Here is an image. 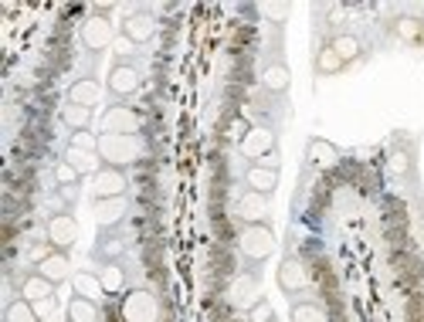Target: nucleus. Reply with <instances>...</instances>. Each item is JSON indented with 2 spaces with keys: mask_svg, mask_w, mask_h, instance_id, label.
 I'll use <instances>...</instances> for the list:
<instances>
[{
  "mask_svg": "<svg viewBox=\"0 0 424 322\" xmlns=\"http://www.w3.org/2000/svg\"><path fill=\"white\" fill-rule=\"evenodd\" d=\"M248 322H275V312H271V302H255L248 309Z\"/></svg>",
  "mask_w": 424,
  "mask_h": 322,
  "instance_id": "obj_33",
  "label": "nucleus"
},
{
  "mask_svg": "<svg viewBox=\"0 0 424 322\" xmlns=\"http://www.w3.org/2000/svg\"><path fill=\"white\" fill-rule=\"evenodd\" d=\"M316 71H319V75H336V71H343V58L333 51V44L323 48V51L316 55Z\"/></svg>",
  "mask_w": 424,
  "mask_h": 322,
  "instance_id": "obj_27",
  "label": "nucleus"
},
{
  "mask_svg": "<svg viewBox=\"0 0 424 322\" xmlns=\"http://www.w3.org/2000/svg\"><path fill=\"white\" fill-rule=\"evenodd\" d=\"M133 48L136 44L129 41V38H119V41H115V55H133Z\"/></svg>",
  "mask_w": 424,
  "mask_h": 322,
  "instance_id": "obj_38",
  "label": "nucleus"
},
{
  "mask_svg": "<svg viewBox=\"0 0 424 322\" xmlns=\"http://www.w3.org/2000/svg\"><path fill=\"white\" fill-rule=\"evenodd\" d=\"M71 146L75 150H85V153H99V139L92 136L89 129L85 132H71Z\"/></svg>",
  "mask_w": 424,
  "mask_h": 322,
  "instance_id": "obj_34",
  "label": "nucleus"
},
{
  "mask_svg": "<svg viewBox=\"0 0 424 322\" xmlns=\"http://www.w3.org/2000/svg\"><path fill=\"white\" fill-rule=\"evenodd\" d=\"M333 51L343 58V64H346L360 55V41L353 38V34H339V38H333Z\"/></svg>",
  "mask_w": 424,
  "mask_h": 322,
  "instance_id": "obj_29",
  "label": "nucleus"
},
{
  "mask_svg": "<svg viewBox=\"0 0 424 322\" xmlns=\"http://www.w3.org/2000/svg\"><path fill=\"white\" fill-rule=\"evenodd\" d=\"M99 95H102V88L99 82H92V78H78V82H71L68 88V102H75V106H95L99 102Z\"/></svg>",
  "mask_w": 424,
  "mask_h": 322,
  "instance_id": "obj_18",
  "label": "nucleus"
},
{
  "mask_svg": "<svg viewBox=\"0 0 424 322\" xmlns=\"http://www.w3.org/2000/svg\"><path fill=\"white\" fill-rule=\"evenodd\" d=\"M82 44L89 51H106L109 44H115V27H112L109 18L95 14V18H89V21L82 24Z\"/></svg>",
  "mask_w": 424,
  "mask_h": 322,
  "instance_id": "obj_4",
  "label": "nucleus"
},
{
  "mask_svg": "<svg viewBox=\"0 0 424 322\" xmlns=\"http://www.w3.org/2000/svg\"><path fill=\"white\" fill-rule=\"evenodd\" d=\"M157 316H160L157 299L150 292H143V288L129 292L126 302H122V319L126 322H157Z\"/></svg>",
  "mask_w": 424,
  "mask_h": 322,
  "instance_id": "obj_3",
  "label": "nucleus"
},
{
  "mask_svg": "<svg viewBox=\"0 0 424 322\" xmlns=\"http://www.w3.org/2000/svg\"><path fill=\"white\" fill-rule=\"evenodd\" d=\"M241 251L251 261H265L275 251V234L268 231L265 224H248L245 234H241Z\"/></svg>",
  "mask_w": 424,
  "mask_h": 322,
  "instance_id": "obj_2",
  "label": "nucleus"
},
{
  "mask_svg": "<svg viewBox=\"0 0 424 322\" xmlns=\"http://www.w3.org/2000/svg\"><path fill=\"white\" fill-rule=\"evenodd\" d=\"M71 288H75V295H82V299H89V302H99L106 295L102 279L92 275V272H75V275H71Z\"/></svg>",
  "mask_w": 424,
  "mask_h": 322,
  "instance_id": "obj_15",
  "label": "nucleus"
},
{
  "mask_svg": "<svg viewBox=\"0 0 424 322\" xmlns=\"http://www.w3.org/2000/svg\"><path fill=\"white\" fill-rule=\"evenodd\" d=\"M126 217V197H112V200H95V224L112 227Z\"/></svg>",
  "mask_w": 424,
  "mask_h": 322,
  "instance_id": "obj_14",
  "label": "nucleus"
},
{
  "mask_svg": "<svg viewBox=\"0 0 424 322\" xmlns=\"http://www.w3.org/2000/svg\"><path fill=\"white\" fill-rule=\"evenodd\" d=\"M62 122H65L71 132H85V129L92 126V108L68 102V106H62Z\"/></svg>",
  "mask_w": 424,
  "mask_h": 322,
  "instance_id": "obj_20",
  "label": "nucleus"
},
{
  "mask_svg": "<svg viewBox=\"0 0 424 322\" xmlns=\"http://www.w3.org/2000/svg\"><path fill=\"white\" fill-rule=\"evenodd\" d=\"M265 214H268V197L265 193H255V190L241 193V200H238V217H241L245 224H262Z\"/></svg>",
  "mask_w": 424,
  "mask_h": 322,
  "instance_id": "obj_13",
  "label": "nucleus"
},
{
  "mask_svg": "<svg viewBox=\"0 0 424 322\" xmlns=\"http://www.w3.org/2000/svg\"><path fill=\"white\" fill-rule=\"evenodd\" d=\"M65 163H71V167H75V170L82 173V176H85V173H92V176H95V156H92V153H85V150H75V146H68L65 150Z\"/></svg>",
  "mask_w": 424,
  "mask_h": 322,
  "instance_id": "obj_25",
  "label": "nucleus"
},
{
  "mask_svg": "<svg viewBox=\"0 0 424 322\" xmlns=\"http://www.w3.org/2000/svg\"><path fill=\"white\" fill-rule=\"evenodd\" d=\"M129 187V180H126V173L115 170V167H102V170L92 176V193H95V200H112V197H122Z\"/></svg>",
  "mask_w": 424,
  "mask_h": 322,
  "instance_id": "obj_6",
  "label": "nucleus"
},
{
  "mask_svg": "<svg viewBox=\"0 0 424 322\" xmlns=\"http://www.w3.org/2000/svg\"><path fill=\"white\" fill-rule=\"evenodd\" d=\"M245 180H248V187H251L255 193H265V197H268V193L278 187V170H275V167H251Z\"/></svg>",
  "mask_w": 424,
  "mask_h": 322,
  "instance_id": "obj_19",
  "label": "nucleus"
},
{
  "mask_svg": "<svg viewBox=\"0 0 424 322\" xmlns=\"http://www.w3.org/2000/svg\"><path fill=\"white\" fill-rule=\"evenodd\" d=\"M21 295L27 302H45L55 295V281H48L41 272H34V275H27L21 285Z\"/></svg>",
  "mask_w": 424,
  "mask_h": 322,
  "instance_id": "obj_17",
  "label": "nucleus"
},
{
  "mask_svg": "<svg viewBox=\"0 0 424 322\" xmlns=\"http://www.w3.org/2000/svg\"><path fill=\"white\" fill-rule=\"evenodd\" d=\"M34 305V312H38V319H48L51 312H55V299H45V302H31Z\"/></svg>",
  "mask_w": 424,
  "mask_h": 322,
  "instance_id": "obj_36",
  "label": "nucleus"
},
{
  "mask_svg": "<svg viewBox=\"0 0 424 322\" xmlns=\"http://www.w3.org/2000/svg\"><path fill=\"white\" fill-rule=\"evenodd\" d=\"M99 251H102L106 258H115L119 251H122V241H119V237H106V241L99 244Z\"/></svg>",
  "mask_w": 424,
  "mask_h": 322,
  "instance_id": "obj_35",
  "label": "nucleus"
},
{
  "mask_svg": "<svg viewBox=\"0 0 424 322\" xmlns=\"http://www.w3.org/2000/svg\"><path fill=\"white\" fill-rule=\"evenodd\" d=\"M143 88V75H139V68L136 64H112L109 71V92L112 95H119V99H126V95H136Z\"/></svg>",
  "mask_w": 424,
  "mask_h": 322,
  "instance_id": "obj_7",
  "label": "nucleus"
},
{
  "mask_svg": "<svg viewBox=\"0 0 424 322\" xmlns=\"http://www.w3.org/2000/svg\"><path fill=\"white\" fill-rule=\"evenodd\" d=\"M306 281H309V272H306V265L299 258H285L278 265V288L282 292H302Z\"/></svg>",
  "mask_w": 424,
  "mask_h": 322,
  "instance_id": "obj_10",
  "label": "nucleus"
},
{
  "mask_svg": "<svg viewBox=\"0 0 424 322\" xmlns=\"http://www.w3.org/2000/svg\"><path fill=\"white\" fill-rule=\"evenodd\" d=\"M78 176H82V173L75 170L71 163H65V160H58V163H55V180H58L62 187H71V183H75Z\"/></svg>",
  "mask_w": 424,
  "mask_h": 322,
  "instance_id": "obj_32",
  "label": "nucleus"
},
{
  "mask_svg": "<svg viewBox=\"0 0 424 322\" xmlns=\"http://www.w3.org/2000/svg\"><path fill=\"white\" fill-rule=\"evenodd\" d=\"M99 160H106V167H126L139 160V139L136 136H115V132H102L99 136Z\"/></svg>",
  "mask_w": 424,
  "mask_h": 322,
  "instance_id": "obj_1",
  "label": "nucleus"
},
{
  "mask_svg": "<svg viewBox=\"0 0 424 322\" xmlns=\"http://www.w3.org/2000/svg\"><path fill=\"white\" fill-rule=\"evenodd\" d=\"M153 34H157V21L150 14H129L122 21V38H129L133 44H146Z\"/></svg>",
  "mask_w": 424,
  "mask_h": 322,
  "instance_id": "obj_12",
  "label": "nucleus"
},
{
  "mask_svg": "<svg viewBox=\"0 0 424 322\" xmlns=\"http://www.w3.org/2000/svg\"><path fill=\"white\" fill-rule=\"evenodd\" d=\"M99 279H102V285H106V292H109V295H115V292H122V288H126V272H122L115 261H109V265L102 268V275H99Z\"/></svg>",
  "mask_w": 424,
  "mask_h": 322,
  "instance_id": "obj_26",
  "label": "nucleus"
},
{
  "mask_svg": "<svg viewBox=\"0 0 424 322\" xmlns=\"http://www.w3.org/2000/svg\"><path fill=\"white\" fill-rule=\"evenodd\" d=\"M397 38H401V41H418V38H421V21L401 18V21H397Z\"/></svg>",
  "mask_w": 424,
  "mask_h": 322,
  "instance_id": "obj_31",
  "label": "nucleus"
},
{
  "mask_svg": "<svg viewBox=\"0 0 424 322\" xmlns=\"http://www.w3.org/2000/svg\"><path fill=\"white\" fill-rule=\"evenodd\" d=\"M143 126V119H139V112L129 106H112L106 108V115H102V129L106 132H115V136H136Z\"/></svg>",
  "mask_w": 424,
  "mask_h": 322,
  "instance_id": "obj_5",
  "label": "nucleus"
},
{
  "mask_svg": "<svg viewBox=\"0 0 424 322\" xmlns=\"http://www.w3.org/2000/svg\"><path fill=\"white\" fill-rule=\"evenodd\" d=\"M262 85L268 88V92H289L292 85V75L285 64H268L265 75H262Z\"/></svg>",
  "mask_w": 424,
  "mask_h": 322,
  "instance_id": "obj_22",
  "label": "nucleus"
},
{
  "mask_svg": "<svg viewBox=\"0 0 424 322\" xmlns=\"http://www.w3.org/2000/svg\"><path fill=\"white\" fill-rule=\"evenodd\" d=\"M271 153H275V132L265 126L248 129L245 139H241V156H245V160H265Z\"/></svg>",
  "mask_w": 424,
  "mask_h": 322,
  "instance_id": "obj_9",
  "label": "nucleus"
},
{
  "mask_svg": "<svg viewBox=\"0 0 424 322\" xmlns=\"http://www.w3.org/2000/svg\"><path fill=\"white\" fill-rule=\"evenodd\" d=\"M309 160H313L316 167H323V170H330L336 167V160H339V153H336L333 143H326V139H313L309 143Z\"/></svg>",
  "mask_w": 424,
  "mask_h": 322,
  "instance_id": "obj_21",
  "label": "nucleus"
},
{
  "mask_svg": "<svg viewBox=\"0 0 424 322\" xmlns=\"http://www.w3.org/2000/svg\"><path fill=\"white\" fill-rule=\"evenodd\" d=\"M258 295H262V292H258V279H255V275H241V279L231 285V292H227L231 305H234V309H245V312L255 305V302H262Z\"/></svg>",
  "mask_w": 424,
  "mask_h": 322,
  "instance_id": "obj_11",
  "label": "nucleus"
},
{
  "mask_svg": "<svg viewBox=\"0 0 424 322\" xmlns=\"http://www.w3.org/2000/svg\"><path fill=\"white\" fill-rule=\"evenodd\" d=\"M262 10H265L268 18H278V21H282V18H285V14H289V7H285V4H265V7H262Z\"/></svg>",
  "mask_w": 424,
  "mask_h": 322,
  "instance_id": "obj_37",
  "label": "nucleus"
},
{
  "mask_svg": "<svg viewBox=\"0 0 424 322\" xmlns=\"http://www.w3.org/2000/svg\"><path fill=\"white\" fill-rule=\"evenodd\" d=\"M45 234H48V244L51 248H71L75 241H78V220L71 214H55L51 220H48V227H45Z\"/></svg>",
  "mask_w": 424,
  "mask_h": 322,
  "instance_id": "obj_8",
  "label": "nucleus"
},
{
  "mask_svg": "<svg viewBox=\"0 0 424 322\" xmlns=\"http://www.w3.org/2000/svg\"><path fill=\"white\" fill-rule=\"evenodd\" d=\"M292 322H326V312L313 302H295L292 305Z\"/></svg>",
  "mask_w": 424,
  "mask_h": 322,
  "instance_id": "obj_28",
  "label": "nucleus"
},
{
  "mask_svg": "<svg viewBox=\"0 0 424 322\" xmlns=\"http://www.w3.org/2000/svg\"><path fill=\"white\" fill-rule=\"evenodd\" d=\"M38 272L45 275L48 281H55V285H62V281L71 275V265H68V255L65 251H51V255L38 265Z\"/></svg>",
  "mask_w": 424,
  "mask_h": 322,
  "instance_id": "obj_16",
  "label": "nucleus"
},
{
  "mask_svg": "<svg viewBox=\"0 0 424 322\" xmlns=\"http://www.w3.org/2000/svg\"><path fill=\"white\" fill-rule=\"evenodd\" d=\"M407 170H411V156L404 150H394L387 156V173L390 176H407Z\"/></svg>",
  "mask_w": 424,
  "mask_h": 322,
  "instance_id": "obj_30",
  "label": "nucleus"
},
{
  "mask_svg": "<svg viewBox=\"0 0 424 322\" xmlns=\"http://www.w3.org/2000/svg\"><path fill=\"white\" fill-rule=\"evenodd\" d=\"M68 322H99V309H95V302L75 295V299L68 302Z\"/></svg>",
  "mask_w": 424,
  "mask_h": 322,
  "instance_id": "obj_23",
  "label": "nucleus"
},
{
  "mask_svg": "<svg viewBox=\"0 0 424 322\" xmlns=\"http://www.w3.org/2000/svg\"><path fill=\"white\" fill-rule=\"evenodd\" d=\"M3 319H7V322H41V319H38V312H34V305H31L27 299H14V302H10Z\"/></svg>",
  "mask_w": 424,
  "mask_h": 322,
  "instance_id": "obj_24",
  "label": "nucleus"
},
{
  "mask_svg": "<svg viewBox=\"0 0 424 322\" xmlns=\"http://www.w3.org/2000/svg\"><path fill=\"white\" fill-rule=\"evenodd\" d=\"M275 322H278V319H275Z\"/></svg>",
  "mask_w": 424,
  "mask_h": 322,
  "instance_id": "obj_39",
  "label": "nucleus"
}]
</instances>
